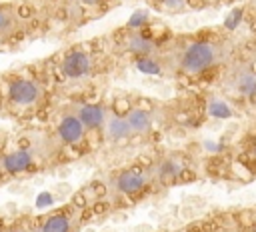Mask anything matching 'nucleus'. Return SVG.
I'll return each mask as SVG.
<instances>
[{
  "mask_svg": "<svg viewBox=\"0 0 256 232\" xmlns=\"http://www.w3.org/2000/svg\"><path fill=\"white\" fill-rule=\"evenodd\" d=\"M214 58H216V48L210 42L198 40L184 48V52L180 56V68L188 74H198V72H204L206 68H210Z\"/></svg>",
  "mask_w": 256,
  "mask_h": 232,
  "instance_id": "nucleus-1",
  "label": "nucleus"
},
{
  "mask_svg": "<svg viewBox=\"0 0 256 232\" xmlns=\"http://www.w3.org/2000/svg\"><path fill=\"white\" fill-rule=\"evenodd\" d=\"M94 70V58L90 52L82 50V48H74L70 50L62 62H60V72L64 78H70V80H78V78H84L88 76L90 72Z\"/></svg>",
  "mask_w": 256,
  "mask_h": 232,
  "instance_id": "nucleus-2",
  "label": "nucleus"
},
{
  "mask_svg": "<svg viewBox=\"0 0 256 232\" xmlns=\"http://www.w3.org/2000/svg\"><path fill=\"white\" fill-rule=\"evenodd\" d=\"M40 96H42V88L32 78H16L8 86V98H10V102L14 106H20V108L34 106L40 100Z\"/></svg>",
  "mask_w": 256,
  "mask_h": 232,
  "instance_id": "nucleus-3",
  "label": "nucleus"
},
{
  "mask_svg": "<svg viewBox=\"0 0 256 232\" xmlns=\"http://www.w3.org/2000/svg\"><path fill=\"white\" fill-rule=\"evenodd\" d=\"M78 212L80 210H76V208L58 210L56 214L42 218L40 224L36 226V232H76L80 228Z\"/></svg>",
  "mask_w": 256,
  "mask_h": 232,
  "instance_id": "nucleus-4",
  "label": "nucleus"
},
{
  "mask_svg": "<svg viewBox=\"0 0 256 232\" xmlns=\"http://www.w3.org/2000/svg\"><path fill=\"white\" fill-rule=\"evenodd\" d=\"M56 132H58V138L64 142V144H68V146H76V144H80L84 138H86V126L82 124V120L78 118V114H64L62 118H60V122H58V128H56Z\"/></svg>",
  "mask_w": 256,
  "mask_h": 232,
  "instance_id": "nucleus-5",
  "label": "nucleus"
},
{
  "mask_svg": "<svg viewBox=\"0 0 256 232\" xmlns=\"http://www.w3.org/2000/svg\"><path fill=\"white\" fill-rule=\"evenodd\" d=\"M34 164H36L34 154H32V150H28V148L12 150V152H8V154H4V156L0 158V166H2V170L8 172V174H22V172H28V170L34 168Z\"/></svg>",
  "mask_w": 256,
  "mask_h": 232,
  "instance_id": "nucleus-6",
  "label": "nucleus"
},
{
  "mask_svg": "<svg viewBox=\"0 0 256 232\" xmlns=\"http://www.w3.org/2000/svg\"><path fill=\"white\" fill-rule=\"evenodd\" d=\"M146 184H148V176L136 168L120 172L114 180V186L122 196H136L146 188Z\"/></svg>",
  "mask_w": 256,
  "mask_h": 232,
  "instance_id": "nucleus-7",
  "label": "nucleus"
},
{
  "mask_svg": "<svg viewBox=\"0 0 256 232\" xmlns=\"http://www.w3.org/2000/svg\"><path fill=\"white\" fill-rule=\"evenodd\" d=\"M78 118L82 120V124L86 126V130H100L106 124V110L102 108V104H82L78 108Z\"/></svg>",
  "mask_w": 256,
  "mask_h": 232,
  "instance_id": "nucleus-8",
  "label": "nucleus"
},
{
  "mask_svg": "<svg viewBox=\"0 0 256 232\" xmlns=\"http://www.w3.org/2000/svg\"><path fill=\"white\" fill-rule=\"evenodd\" d=\"M104 132H106V138L112 140V142H120V140H126L130 138L134 132L126 120V116L122 114H108L106 118V124H104Z\"/></svg>",
  "mask_w": 256,
  "mask_h": 232,
  "instance_id": "nucleus-9",
  "label": "nucleus"
},
{
  "mask_svg": "<svg viewBox=\"0 0 256 232\" xmlns=\"http://www.w3.org/2000/svg\"><path fill=\"white\" fill-rule=\"evenodd\" d=\"M126 120L134 134H146L152 128V114L144 108H130L126 114Z\"/></svg>",
  "mask_w": 256,
  "mask_h": 232,
  "instance_id": "nucleus-10",
  "label": "nucleus"
},
{
  "mask_svg": "<svg viewBox=\"0 0 256 232\" xmlns=\"http://www.w3.org/2000/svg\"><path fill=\"white\" fill-rule=\"evenodd\" d=\"M126 46H128V50H130L132 54L144 58V56H150V54L154 52V46H156V44H154V40H152L148 34L136 32V34H130Z\"/></svg>",
  "mask_w": 256,
  "mask_h": 232,
  "instance_id": "nucleus-11",
  "label": "nucleus"
},
{
  "mask_svg": "<svg viewBox=\"0 0 256 232\" xmlns=\"http://www.w3.org/2000/svg\"><path fill=\"white\" fill-rule=\"evenodd\" d=\"M208 114H210L212 118H230V116H232V108H230L224 100L212 98V100L208 102Z\"/></svg>",
  "mask_w": 256,
  "mask_h": 232,
  "instance_id": "nucleus-12",
  "label": "nucleus"
},
{
  "mask_svg": "<svg viewBox=\"0 0 256 232\" xmlns=\"http://www.w3.org/2000/svg\"><path fill=\"white\" fill-rule=\"evenodd\" d=\"M236 88L244 94V96H254L256 94V76L252 74H242L238 80H236Z\"/></svg>",
  "mask_w": 256,
  "mask_h": 232,
  "instance_id": "nucleus-13",
  "label": "nucleus"
},
{
  "mask_svg": "<svg viewBox=\"0 0 256 232\" xmlns=\"http://www.w3.org/2000/svg\"><path fill=\"white\" fill-rule=\"evenodd\" d=\"M182 174V166L174 160H166L160 164V178L162 180H174Z\"/></svg>",
  "mask_w": 256,
  "mask_h": 232,
  "instance_id": "nucleus-14",
  "label": "nucleus"
},
{
  "mask_svg": "<svg viewBox=\"0 0 256 232\" xmlns=\"http://www.w3.org/2000/svg\"><path fill=\"white\" fill-rule=\"evenodd\" d=\"M136 68L144 74H160V64L156 60H152V56H144L136 60Z\"/></svg>",
  "mask_w": 256,
  "mask_h": 232,
  "instance_id": "nucleus-15",
  "label": "nucleus"
},
{
  "mask_svg": "<svg viewBox=\"0 0 256 232\" xmlns=\"http://www.w3.org/2000/svg\"><path fill=\"white\" fill-rule=\"evenodd\" d=\"M242 18H244V10H242V8H234V10L226 16V20H224V28H226V30H236L238 24L242 22Z\"/></svg>",
  "mask_w": 256,
  "mask_h": 232,
  "instance_id": "nucleus-16",
  "label": "nucleus"
},
{
  "mask_svg": "<svg viewBox=\"0 0 256 232\" xmlns=\"http://www.w3.org/2000/svg\"><path fill=\"white\" fill-rule=\"evenodd\" d=\"M186 2L188 0H158V8L162 10H168V12H180L186 8Z\"/></svg>",
  "mask_w": 256,
  "mask_h": 232,
  "instance_id": "nucleus-17",
  "label": "nucleus"
},
{
  "mask_svg": "<svg viewBox=\"0 0 256 232\" xmlns=\"http://www.w3.org/2000/svg\"><path fill=\"white\" fill-rule=\"evenodd\" d=\"M8 24H10V16L4 10H0V32H4L8 28Z\"/></svg>",
  "mask_w": 256,
  "mask_h": 232,
  "instance_id": "nucleus-18",
  "label": "nucleus"
},
{
  "mask_svg": "<svg viewBox=\"0 0 256 232\" xmlns=\"http://www.w3.org/2000/svg\"><path fill=\"white\" fill-rule=\"evenodd\" d=\"M4 232H36V228H26V226H12V228H6Z\"/></svg>",
  "mask_w": 256,
  "mask_h": 232,
  "instance_id": "nucleus-19",
  "label": "nucleus"
},
{
  "mask_svg": "<svg viewBox=\"0 0 256 232\" xmlns=\"http://www.w3.org/2000/svg\"><path fill=\"white\" fill-rule=\"evenodd\" d=\"M206 148H208L210 152H218V150H220V144H214V142L208 140V142H206Z\"/></svg>",
  "mask_w": 256,
  "mask_h": 232,
  "instance_id": "nucleus-20",
  "label": "nucleus"
},
{
  "mask_svg": "<svg viewBox=\"0 0 256 232\" xmlns=\"http://www.w3.org/2000/svg\"><path fill=\"white\" fill-rule=\"evenodd\" d=\"M102 0H84V4H88V6H96V4H100Z\"/></svg>",
  "mask_w": 256,
  "mask_h": 232,
  "instance_id": "nucleus-21",
  "label": "nucleus"
}]
</instances>
